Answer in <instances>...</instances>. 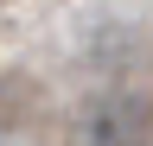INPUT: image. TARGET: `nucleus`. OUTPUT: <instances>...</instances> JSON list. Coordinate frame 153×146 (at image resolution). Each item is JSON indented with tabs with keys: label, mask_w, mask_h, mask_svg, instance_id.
<instances>
[{
	"label": "nucleus",
	"mask_w": 153,
	"mask_h": 146,
	"mask_svg": "<svg viewBox=\"0 0 153 146\" xmlns=\"http://www.w3.org/2000/svg\"><path fill=\"white\" fill-rule=\"evenodd\" d=\"M147 140H153V102L134 95V89L89 102L83 121H76V146H147Z\"/></svg>",
	"instance_id": "f257e3e1"
}]
</instances>
